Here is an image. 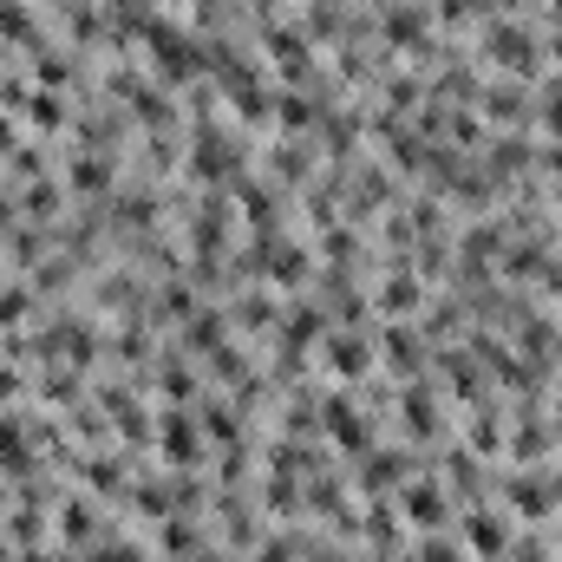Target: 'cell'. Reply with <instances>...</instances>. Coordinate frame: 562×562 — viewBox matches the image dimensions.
<instances>
[{"instance_id": "cell-1", "label": "cell", "mask_w": 562, "mask_h": 562, "mask_svg": "<svg viewBox=\"0 0 562 562\" xmlns=\"http://www.w3.org/2000/svg\"><path fill=\"white\" fill-rule=\"evenodd\" d=\"M485 46H491V59H498V65H511V72H524V79H530V65H537V46H530V33H524V26L498 20Z\"/></svg>"}, {"instance_id": "cell-2", "label": "cell", "mask_w": 562, "mask_h": 562, "mask_svg": "<svg viewBox=\"0 0 562 562\" xmlns=\"http://www.w3.org/2000/svg\"><path fill=\"white\" fill-rule=\"evenodd\" d=\"M157 445H164L170 465H196V458H203V439H196V426H190L183 412H164V419H157Z\"/></svg>"}, {"instance_id": "cell-3", "label": "cell", "mask_w": 562, "mask_h": 562, "mask_svg": "<svg viewBox=\"0 0 562 562\" xmlns=\"http://www.w3.org/2000/svg\"><path fill=\"white\" fill-rule=\"evenodd\" d=\"M465 537H471V557H485V562H504V557H511V524H504V517L471 511V517H465Z\"/></svg>"}, {"instance_id": "cell-4", "label": "cell", "mask_w": 562, "mask_h": 562, "mask_svg": "<svg viewBox=\"0 0 562 562\" xmlns=\"http://www.w3.org/2000/svg\"><path fill=\"white\" fill-rule=\"evenodd\" d=\"M399 504H406V517H412L419 530H439V524L452 517V504H445V491H439L432 478H419V485H406V498H399Z\"/></svg>"}, {"instance_id": "cell-5", "label": "cell", "mask_w": 562, "mask_h": 562, "mask_svg": "<svg viewBox=\"0 0 562 562\" xmlns=\"http://www.w3.org/2000/svg\"><path fill=\"white\" fill-rule=\"evenodd\" d=\"M367 360H373V354H367V340H360L354 327H340V334L327 340V367H334V373L354 380V373H367Z\"/></svg>"}, {"instance_id": "cell-6", "label": "cell", "mask_w": 562, "mask_h": 562, "mask_svg": "<svg viewBox=\"0 0 562 562\" xmlns=\"http://www.w3.org/2000/svg\"><path fill=\"white\" fill-rule=\"evenodd\" d=\"M550 504H557V491H550L543 478H530V471H524V478L511 485V511H524V517H543Z\"/></svg>"}, {"instance_id": "cell-7", "label": "cell", "mask_w": 562, "mask_h": 562, "mask_svg": "<svg viewBox=\"0 0 562 562\" xmlns=\"http://www.w3.org/2000/svg\"><path fill=\"white\" fill-rule=\"evenodd\" d=\"M419 301H426V288H419V282H412L406 268H399V275H393V282L380 288V308H386V314H412Z\"/></svg>"}, {"instance_id": "cell-8", "label": "cell", "mask_w": 562, "mask_h": 562, "mask_svg": "<svg viewBox=\"0 0 562 562\" xmlns=\"http://www.w3.org/2000/svg\"><path fill=\"white\" fill-rule=\"evenodd\" d=\"M485 111L491 118H530V92L524 85H491L485 92Z\"/></svg>"}, {"instance_id": "cell-9", "label": "cell", "mask_w": 562, "mask_h": 562, "mask_svg": "<svg viewBox=\"0 0 562 562\" xmlns=\"http://www.w3.org/2000/svg\"><path fill=\"white\" fill-rule=\"evenodd\" d=\"M406 426H412V439H432L439 432V419H432V399H426V386H406Z\"/></svg>"}, {"instance_id": "cell-10", "label": "cell", "mask_w": 562, "mask_h": 562, "mask_svg": "<svg viewBox=\"0 0 562 562\" xmlns=\"http://www.w3.org/2000/svg\"><path fill=\"white\" fill-rule=\"evenodd\" d=\"M0 39H20V46H39V33H33V13H26L20 0H0Z\"/></svg>"}, {"instance_id": "cell-11", "label": "cell", "mask_w": 562, "mask_h": 562, "mask_svg": "<svg viewBox=\"0 0 562 562\" xmlns=\"http://www.w3.org/2000/svg\"><path fill=\"white\" fill-rule=\"evenodd\" d=\"M268 275L282 282V288H301V275H308V249H275V262H268Z\"/></svg>"}, {"instance_id": "cell-12", "label": "cell", "mask_w": 562, "mask_h": 562, "mask_svg": "<svg viewBox=\"0 0 562 562\" xmlns=\"http://www.w3.org/2000/svg\"><path fill=\"white\" fill-rule=\"evenodd\" d=\"M59 530H65L72 543H85V537L98 530V517H92V504H65V511H59Z\"/></svg>"}, {"instance_id": "cell-13", "label": "cell", "mask_w": 562, "mask_h": 562, "mask_svg": "<svg viewBox=\"0 0 562 562\" xmlns=\"http://www.w3.org/2000/svg\"><path fill=\"white\" fill-rule=\"evenodd\" d=\"M386 354H393V367H399V373H412V367H419V340H412L406 327H393V334H386Z\"/></svg>"}, {"instance_id": "cell-14", "label": "cell", "mask_w": 562, "mask_h": 562, "mask_svg": "<svg viewBox=\"0 0 562 562\" xmlns=\"http://www.w3.org/2000/svg\"><path fill=\"white\" fill-rule=\"evenodd\" d=\"M543 445H550V439H543V426H537V419H530V412H524V419H517V445H511V452H517V458H524V465H530V458H537V452H543Z\"/></svg>"}, {"instance_id": "cell-15", "label": "cell", "mask_w": 562, "mask_h": 562, "mask_svg": "<svg viewBox=\"0 0 562 562\" xmlns=\"http://www.w3.org/2000/svg\"><path fill=\"white\" fill-rule=\"evenodd\" d=\"M275 118H282V131H308V118H314V111H308V98H295V92H288V98H275Z\"/></svg>"}, {"instance_id": "cell-16", "label": "cell", "mask_w": 562, "mask_h": 562, "mask_svg": "<svg viewBox=\"0 0 562 562\" xmlns=\"http://www.w3.org/2000/svg\"><path fill=\"white\" fill-rule=\"evenodd\" d=\"M275 314H282V308H275L268 295H249V301H236V321H242V327H262V321H275Z\"/></svg>"}, {"instance_id": "cell-17", "label": "cell", "mask_w": 562, "mask_h": 562, "mask_svg": "<svg viewBox=\"0 0 562 562\" xmlns=\"http://www.w3.org/2000/svg\"><path fill=\"white\" fill-rule=\"evenodd\" d=\"M26 210H33V216H52V210H59V183H52V177H39V183L26 190Z\"/></svg>"}, {"instance_id": "cell-18", "label": "cell", "mask_w": 562, "mask_h": 562, "mask_svg": "<svg viewBox=\"0 0 562 562\" xmlns=\"http://www.w3.org/2000/svg\"><path fill=\"white\" fill-rule=\"evenodd\" d=\"M26 308H33V295H26V288H13V282H7V288H0V321H7V327H13V321H26Z\"/></svg>"}, {"instance_id": "cell-19", "label": "cell", "mask_w": 562, "mask_h": 562, "mask_svg": "<svg viewBox=\"0 0 562 562\" xmlns=\"http://www.w3.org/2000/svg\"><path fill=\"white\" fill-rule=\"evenodd\" d=\"M26 111H33V124H39V131H59V124H65L59 98H26Z\"/></svg>"}, {"instance_id": "cell-20", "label": "cell", "mask_w": 562, "mask_h": 562, "mask_svg": "<svg viewBox=\"0 0 562 562\" xmlns=\"http://www.w3.org/2000/svg\"><path fill=\"white\" fill-rule=\"evenodd\" d=\"M223 340V314H196L190 321V347H216Z\"/></svg>"}, {"instance_id": "cell-21", "label": "cell", "mask_w": 562, "mask_h": 562, "mask_svg": "<svg viewBox=\"0 0 562 562\" xmlns=\"http://www.w3.org/2000/svg\"><path fill=\"white\" fill-rule=\"evenodd\" d=\"M196 550V530L190 524H164V557H190Z\"/></svg>"}, {"instance_id": "cell-22", "label": "cell", "mask_w": 562, "mask_h": 562, "mask_svg": "<svg viewBox=\"0 0 562 562\" xmlns=\"http://www.w3.org/2000/svg\"><path fill=\"white\" fill-rule=\"evenodd\" d=\"M72 183H79V190H105V164L79 157V164H72Z\"/></svg>"}, {"instance_id": "cell-23", "label": "cell", "mask_w": 562, "mask_h": 562, "mask_svg": "<svg viewBox=\"0 0 562 562\" xmlns=\"http://www.w3.org/2000/svg\"><path fill=\"white\" fill-rule=\"evenodd\" d=\"M386 98H393V111H406V105L419 98V79H393V85H386Z\"/></svg>"}, {"instance_id": "cell-24", "label": "cell", "mask_w": 562, "mask_h": 562, "mask_svg": "<svg viewBox=\"0 0 562 562\" xmlns=\"http://www.w3.org/2000/svg\"><path fill=\"white\" fill-rule=\"evenodd\" d=\"M445 124H452V137H458V144H478V137H485V131H478V118H471V111H458V118H445Z\"/></svg>"}, {"instance_id": "cell-25", "label": "cell", "mask_w": 562, "mask_h": 562, "mask_svg": "<svg viewBox=\"0 0 562 562\" xmlns=\"http://www.w3.org/2000/svg\"><path fill=\"white\" fill-rule=\"evenodd\" d=\"M13 393H20V373H13V360H7V354H0V406H7V399H13Z\"/></svg>"}, {"instance_id": "cell-26", "label": "cell", "mask_w": 562, "mask_h": 562, "mask_svg": "<svg viewBox=\"0 0 562 562\" xmlns=\"http://www.w3.org/2000/svg\"><path fill=\"white\" fill-rule=\"evenodd\" d=\"M419 562H458V550H452V543H439V537H432V543H426V550H419Z\"/></svg>"}, {"instance_id": "cell-27", "label": "cell", "mask_w": 562, "mask_h": 562, "mask_svg": "<svg viewBox=\"0 0 562 562\" xmlns=\"http://www.w3.org/2000/svg\"><path fill=\"white\" fill-rule=\"evenodd\" d=\"M39 79L46 85H65V59H39Z\"/></svg>"}, {"instance_id": "cell-28", "label": "cell", "mask_w": 562, "mask_h": 562, "mask_svg": "<svg viewBox=\"0 0 562 562\" xmlns=\"http://www.w3.org/2000/svg\"><path fill=\"white\" fill-rule=\"evenodd\" d=\"M196 562H223V557H216V550H203V557H196Z\"/></svg>"}, {"instance_id": "cell-29", "label": "cell", "mask_w": 562, "mask_h": 562, "mask_svg": "<svg viewBox=\"0 0 562 562\" xmlns=\"http://www.w3.org/2000/svg\"><path fill=\"white\" fill-rule=\"evenodd\" d=\"M7 137H13V131H7V118H0V144H7Z\"/></svg>"}, {"instance_id": "cell-30", "label": "cell", "mask_w": 562, "mask_h": 562, "mask_svg": "<svg viewBox=\"0 0 562 562\" xmlns=\"http://www.w3.org/2000/svg\"><path fill=\"white\" fill-rule=\"evenodd\" d=\"M0 562H13V557H7V550H0Z\"/></svg>"}]
</instances>
